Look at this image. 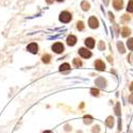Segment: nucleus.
<instances>
[{
    "instance_id": "1",
    "label": "nucleus",
    "mask_w": 133,
    "mask_h": 133,
    "mask_svg": "<svg viewBox=\"0 0 133 133\" xmlns=\"http://www.w3.org/2000/svg\"><path fill=\"white\" fill-rule=\"evenodd\" d=\"M60 20L62 21V23H69V21L71 20V14L69 12H66V11H64V12H62L60 14Z\"/></svg>"
},
{
    "instance_id": "2",
    "label": "nucleus",
    "mask_w": 133,
    "mask_h": 133,
    "mask_svg": "<svg viewBox=\"0 0 133 133\" xmlns=\"http://www.w3.org/2000/svg\"><path fill=\"white\" fill-rule=\"evenodd\" d=\"M79 54L81 55L82 58H84V59H88V58L92 57V52L88 50L87 48H80L79 49Z\"/></svg>"
},
{
    "instance_id": "3",
    "label": "nucleus",
    "mask_w": 133,
    "mask_h": 133,
    "mask_svg": "<svg viewBox=\"0 0 133 133\" xmlns=\"http://www.w3.org/2000/svg\"><path fill=\"white\" fill-rule=\"evenodd\" d=\"M51 49H52L55 53H61V52H63V50H64V46L62 45L61 43H55V44H53V45H52Z\"/></svg>"
},
{
    "instance_id": "4",
    "label": "nucleus",
    "mask_w": 133,
    "mask_h": 133,
    "mask_svg": "<svg viewBox=\"0 0 133 133\" xmlns=\"http://www.w3.org/2000/svg\"><path fill=\"white\" fill-rule=\"evenodd\" d=\"M88 25H90V27H91L92 29H96V28H98V26H99V21H98V19H97L95 16H92V17L90 18V20H88Z\"/></svg>"
},
{
    "instance_id": "5",
    "label": "nucleus",
    "mask_w": 133,
    "mask_h": 133,
    "mask_svg": "<svg viewBox=\"0 0 133 133\" xmlns=\"http://www.w3.org/2000/svg\"><path fill=\"white\" fill-rule=\"evenodd\" d=\"M94 65H95V68H96L97 70L102 71V70L105 69V65H104V63H103L101 60H97V61L94 63Z\"/></svg>"
},
{
    "instance_id": "6",
    "label": "nucleus",
    "mask_w": 133,
    "mask_h": 133,
    "mask_svg": "<svg viewBox=\"0 0 133 133\" xmlns=\"http://www.w3.org/2000/svg\"><path fill=\"white\" fill-rule=\"evenodd\" d=\"M27 50L30 51L31 53H37V50H38V47L35 43H31L30 45H28L27 47Z\"/></svg>"
},
{
    "instance_id": "7",
    "label": "nucleus",
    "mask_w": 133,
    "mask_h": 133,
    "mask_svg": "<svg viewBox=\"0 0 133 133\" xmlns=\"http://www.w3.org/2000/svg\"><path fill=\"white\" fill-rule=\"evenodd\" d=\"M124 5V0H113V6L115 10L119 11L120 9H123Z\"/></svg>"
},
{
    "instance_id": "8",
    "label": "nucleus",
    "mask_w": 133,
    "mask_h": 133,
    "mask_svg": "<svg viewBox=\"0 0 133 133\" xmlns=\"http://www.w3.org/2000/svg\"><path fill=\"white\" fill-rule=\"evenodd\" d=\"M105 80H104V78H102V77H99L98 79H96V81H95V84L96 85H98L99 87H105Z\"/></svg>"
},
{
    "instance_id": "9",
    "label": "nucleus",
    "mask_w": 133,
    "mask_h": 133,
    "mask_svg": "<svg viewBox=\"0 0 133 133\" xmlns=\"http://www.w3.org/2000/svg\"><path fill=\"white\" fill-rule=\"evenodd\" d=\"M85 45L87 48H94L95 47V41L92 37H88L85 39Z\"/></svg>"
},
{
    "instance_id": "10",
    "label": "nucleus",
    "mask_w": 133,
    "mask_h": 133,
    "mask_svg": "<svg viewBox=\"0 0 133 133\" xmlns=\"http://www.w3.org/2000/svg\"><path fill=\"white\" fill-rule=\"evenodd\" d=\"M66 42H67V44L69 46H74L75 44L77 43V37L75 35H69L67 37V39H66Z\"/></svg>"
},
{
    "instance_id": "11",
    "label": "nucleus",
    "mask_w": 133,
    "mask_h": 133,
    "mask_svg": "<svg viewBox=\"0 0 133 133\" xmlns=\"http://www.w3.org/2000/svg\"><path fill=\"white\" fill-rule=\"evenodd\" d=\"M130 33H131V30L129 28H127V27H124L123 29H121V35H123L124 37H127Z\"/></svg>"
},
{
    "instance_id": "12",
    "label": "nucleus",
    "mask_w": 133,
    "mask_h": 133,
    "mask_svg": "<svg viewBox=\"0 0 133 133\" xmlns=\"http://www.w3.org/2000/svg\"><path fill=\"white\" fill-rule=\"evenodd\" d=\"M70 69V65L68 63H64L60 66V70L61 71H66V70H69Z\"/></svg>"
},
{
    "instance_id": "13",
    "label": "nucleus",
    "mask_w": 133,
    "mask_h": 133,
    "mask_svg": "<svg viewBox=\"0 0 133 133\" xmlns=\"http://www.w3.org/2000/svg\"><path fill=\"white\" fill-rule=\"evenodd\" d=\"M117 48H118L120 53H125L126 52V49H125V47H124V45H123V43H121V42L117 43Z\"/></svg>"
},
{
    "instance_id": "14",
    "label": "nucleus",
    "mask_w": 133,
    "mask_h": 133,
    "mask_svg": "<svg viewBox=\"0 0 133 133\" xmlns=\"http://www.w3.org/2000/svg\"><path fill=\"white\" fill-rule=\"evenodd\" d=\"M113 124H114L113 117H112V116L108 117V119H107V126H108L109 128H112V127H113Z\"/></svg>"
},
{
    "instance_id": "15",
    "label": "nucleus",
    "mask_w": 133,
    "mask_h": 133,
    "mask_svg": "<svg viewBox=\"0 0 133 133\" xmlns=\"http://www.w3.org/2000/svg\"><path fill=\"white\" fill-rule=\"evenodd\" d=\"M42 60H43V62L44 63H49L50 62V60H51V57H50V54H44L43 55V58H42Z\"/></svg>"
},
{
    "instance_id": "16",
    "label": "nucleus",
    "mask_w": 133,
    "mask_h": 133,
    "mask_svg": "<svg viewBox=\"0 0 133 133\" xmlns=\"http://www.w3.org/2000/svg\"><path fill=\"white\" fill-rule=\"evenodd\" d=\"M81 8L84 10V11H88L90 10V3H88L87 1H83L81 3Z\"/></svg>"
},
{
    "instance_id": "17",
    "label": "nucleus",
    "mask_w": 133,
    "mask_h": 133,
    "mask_svg": "<svg viewBox=\"0 0 133 133\" xmlns=\"http://www.w3.org/2000/svg\"><path fill=\"white\" fill-rule=\"evenodd\" d=\"M127 11L130 13L133 12V0H130L129 3H128V6H127Z\"/></svg>"
},
{
    "instance_id": "18",
    "label": "nucleus",
    "mask_w": 133,
    "mask_h": 133,
    "mask_svg": "<svg viewBox=\"0 0 133 133\" xmlns=\"http://www.w3.org/2000/svg\"><path fill=\"white\" fill-rule=\"evenodd\" d=\"M74 65H75V67H80V66H82L81 60H79V59H74Z\"/></svg>"
},
{
    "instance_id": "19",
    "label": "nucleus",
    "mask_w": 133,
    "mask_h": 133,
    "mask_svg": "<svg viewBox=\"0 0 133 133\" xmlns=\"http://www.w3.org/2000/svg\"><path fill=\"white\" fill-rule=\"evenodd\" d=\"M127 47L130 50H133V38H129L127 42Z\"/></svg>"
},
{
    "instance_id": "20",
    "label": "nucleus",
    "mask_w": 133,
    "mask_h": 133,
    "mask_svg": "<svg viewBox=\"0 0 133 133\" xmlns=\"http://www.w3.org/2000/svg\"><path fill=\"white\" fill-rule=\"evenodd\" d=\"M77 29H78L79 31H82L84 29V24L82 23V21H78V23H77Z\"/></svg>"
},
{
    "instance_id": "21",
    "label": "nucleus",
    "mask_w": 133,
    "mask_h": 133,
    "mask_svg": "<svg viewBox=\"0 0 133 133\" xmlns=\"http://www.w3.org/2000/svg\"><path fill=\"white\" fill-rule=\"evenodd\" d=\"M92 121H93V118H92L91 116H85V117H84V123H85V124L88 125V124H91Z\"/></svg>"
},
{
    "instance_id": "22",
    "label": "nucleus",
    "mask_w": 133,
    "mask_h": 133,
    "mask_svg": "<svg viewBox=\"0 0 133 133\" xmlns=\"http://www.w3.org/2000/svg\"><path fill=\"white\" fill-rule=\"evenodd\" d=\"M91 93H92L93 96H98V95H99V91H98V90H95V88H92Z\"/></svg>"
},
{
    "instance_id": "23",
    "label": "nucleus",
    "mask_w": 133,
    "mask_h": 133,
    "mask_svg": "<svg viewBox=\"0 0 133 133\" xmlns=\"http://www.w3.org/2000/svg\"><path fill=\"white\" fill-rule=\"evenodd\" d=\"M99 131H100V127H99V126L93 127V133H98Z\"/></svg>"
},
{
    "instance_id": "24",
    "label": "nucleus",
    "mask_w": 133,
    "mask_h": 133,
    "mask_svg": "<svg viewBox=\"0 0 133 133\" xmlns=\"http://www.w3.org/2000/svg\"><path fill=\"white\" fill-rule=\"evenodd\" d=\"M99 49H100V50H103V49H104V43H103V42L99 43Z\"/></svg>"
},
{
    "instance_id": "25",
    "label": "nucleus",
    "mask_w": 133,
    "mask_h": 133,
    "mask_svg": "<svg viewBox=\"0 0 133 133\" xmlns=\"http://www.w3.org/2000/svg\"><path fill=\"white\" fill-rule=\"evenodd\" d=\"M115 110H116V112H115V113H116L117 115H119V114H120V112H119V103H117V105H116V109H115Z\"/></svg>"
},
{
    "instance_id": "26",
    "label": "nucleus",
    "mask_w": 133,
    "mask_h": 133,
    "mask_svg": "<svg viewBox=\"0 0 133 133\" xmlns=\"http://www.w3.org/2000/svg\"><path fill=\"white\" fill-rule=\"evenodd\" d=\"M121 20H123V21H128V20H130V18H129L127 15H125V16H123V18H121Z\"/></svg>"
},
{
    "instance_id": "27",
    "label": "nucleus",
    "mask_w": 133,
    "mask_h": 133,
    "mask_svg": "<svg viewBox=\"0 0 133 133\" xmlns=\"http://www.w3.org/2000/svg\"><path fill=\"white\" fill-rule=\"evenodd\" d=\"M129 101H130L131 103H133V94L130 95V97H129Z\"/></svg>"
},
{
    "instance_id": "28",
    "label": "nucleus",
    "mask_w": 133,
    "mask_h": 133,
    "mask_svg": "<svg viewBox=\"0 0 133 133\" xmlns=\"http://www.w3.org/2000/svg\"><path fill=\"white\" fill-rule=\"evenodd\" d=\"M130 91L131 92H133V82L131 83V85H130Z\"/></svg>"
},
{
    "instance_id": "29",
    "label": "nucleus",
    "mask_w": 133,
    "mask_h": 133,
    "mask_svg": "<svg viewBox=\"0 0 133 133\" xmlns=\"http://www.w3.org/2000/svg\"><path fill=\"white\" fill-rule=\"evenodd\" d=\"M52 2V0H47V3H51Z\"/></svg>"
},
{
    "instance_id": "30",
    "label": "nucleus",
    "mask_w": 133,
    "mask_h": 133,
    "mask_svg": "<svg viewBox=\"0 0 133 133\" xmlns=\"http://www.w3.org/2000/svg\"><path fill=\"white\" fill-rule=\"evenodd\" d=\"M44 133H52V132H51V131H45Z\"/></svg>"
},
{
    "instance_id": "31",
    "label": "nucleus",
    "mask_w": 133,
    "mask_h": 133,
    "mask_svg": "<svg viewBox=\"0 0 133 133\" xmlns=\"http://www.w3.org/2000/svg\"><path fill=\"white\" fill-rule=\"evenodd\" d=\"M58 1H63V0H58Z\"/></svg>"
}]
</instances>
